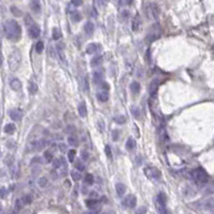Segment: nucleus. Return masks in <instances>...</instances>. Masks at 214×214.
<instances>
[{
  "label": "nucleus",
  "mask_w": 214,
  "mask_h": 214,
  "mask_svg": "<svg viewBox=\"0 0 214 214\" xmlns=\"http://www.w3.org/2000/svg\"><path fill=\"white\" fill-rule=\"evenodd\" d=\"M4 32H6V35L9 40L17 41L21 37L22 29H21V26L19 25V23L16 20L9 19L4 24Z\"/></svg>",
  "instance_id": "1"
},
{
  "label": "nucleus",
  "mask_w": 214,
  "mask_h": 214,
  "mask_svg": "<svg viewBox=\"0 0 214 214\" xmlns=\"http://www.w3.org/2000/svg\"><path fill=\"white\" fill-rule=\"evenodd\" d=\"M8 63H9V68L12 71H16L19 68V65L22 63V55H21V52L19 49H14L10 54Z\"/></svg>",
  "instance_id": "2"
},
{
  "label": "nucleus",
  "mask_w": 214,
  "mask_h": 214,
  "mask_svg": "<svg viewBox=\"0 0 214 214\" xmlns=\"http://www.w3.org/2000/svg\"><path fill=\"white\" fill-rule=\"evenodd\" d=\"M190 176H192L193 180L198 184H203L208 181V174H207V172H205V170L203 168L199 167V168L194 169V170L192 171Z\"/></svg>",
  "instance_id": "3"
},
{
  "label": "nucleus",
  "mask_w": 214,
  "mask_h": 214,
  "mask_svg": "<svg viewBox=\"0 0 214 214\" xmlns=\"http://www.w3.org/2000/svg\"><path fill=\"white\" fill-rule=\"evenodd\" d=\"M145 12L146 15L150 19H156L159 14V10H158V6L154 2H148L145 6Z\"/></svg>",
  "instance_id": "4"
},
{
  "label": "nucleus",
  "mask_w": 214,
  "mask_h": 214,
  "mask_svg": "<svg viewBox=\"0 0 214 214\" xmlns=\"http://www.w3.org/2000/svg\"><path fill=\"white\" fill-rule=\"evenodd\" d=\"M144 174L148 179H159L160 178V171L155 167L144 168Z\"/></svg>",
  "instance_id": "5"
},
{
  "label": "nucleus",
  "mask_w": 214,
  "mask_h": 214,
  "mask_svg": "<svg viewBox=\"0 0 214 214\" xmlns=\"http://www.w3.org/2000/svg\"><path fill=\"white\" fill-rule=\"evenodd\" d=\"M200 208L205 209V210H212L214 209V197H209L199 202Z\"/></svg>",
  "instance_id": "6"
},
{
  "label": "nucleus",
  "mask_w": 214,
  "mask_h": 214,
  "mask_svg": "<svg viewBox=\"0 0 214 214\" xmlns=\"http://www.w3.org/2000/svg\"><path fill=\"white\" fill-rule=\"evenodd\" d=\"M123 205L125 206V207H127V208H130V209L135 208L136 205H137V198H136V196H133V195L126 196L123 201Z\"/></svg>",
  "instance_id": "7"
},
{
  "label": "nucleus",
  "mask_w": 214,
  "mask_h": 214,
  "mask_svg": "<svg viewBox=\"0 0 214 214\" xmlns=\"http://www.w3.org/2000/svg\"><path fill=\"white\" fill-rule=\"evenodd\" d=\"M45 140L44 139H39V140H35L30 143V149L32 151H40L45 147Z\"/></svg>",
  "instance_id": "8"
},
{
  "label": "nucleus",
  "mask_w": 214,
  "mask_h": 214,
  "mask_svg": "<svg viewBox=\"0 0 214 214\" xmlns=\"http://www.w3.org/2000/svg\"><path fill=\"white\" fill-rule=\"evenodd\" d=\"M158 86H159V81L158 79H153V81L150 83V86H148V92L152 96H154L156 94L158 90Z\"/></svg>",
  "instance_id": "9"
},
{
  "label": "nucleus",
  "mask_w": 214,
  "mask_h": 214,
  "mask_svg": "<svg viewBox=\"0 0 214 214\" xmlns=\"http://www.w3.org/2000/svg\"><path fill=\"white\" fill-rule=\"evenodd\" d=\"M40 32H41V31H40V28H39L36 24L28 28V34L31 39H37V37L40 35Z\"/></svg>",
  "instance_id": "10"
},
{
  "label": "nucleus",
  "mask_w": 214,
  "mask_h": 214,
  "mask_svg": "<svg viewBox=\"0 0 214 214\" xmlns=\"http://www.w3.org/2000/svg\"><path fill=\"white\" fill-rule=\"evenodd\" d=\"M10 117L14 121H21V119L23 118V112L21 109H12L10 112Z\"/></svg>",
  "instance_id": "11"
},
{
  "label": "nucleus",
  "mask_w": 214,
  "mask_h": 214,
  "mask_svg": "<svg viewBox=\"0 0 214 214\" xmlns=\"http://www.w3.org/2000/svg\"><path fill=\"white\" fill-rule=\"evenodd\" d=\"M57 54L59 56V59L61 62H66V56H65V45L63 43L57 44Z\"/></svg>",
  "instance_id": "12"
},
{
  "label": "nucleus",
  "mask_w": 214,
  "mask_h": 214,
  "mask_svg": "<svg viewBox=\"0 0 214 214\" xmlns=\"http://www.w3.org/2000/svg\"><path fill=\"white\" fill-rule=\"evenodd\" d=\"M10 87L14 91H19L22 88V83H21V81H19V78H12L10 81Z\"/></svg>",
  "instance_id": "13"
},
{
  "label": "nucleus",
  "mask_w": 214,
  "mask_h": 214,
  "mask_svg": "<svg viewBox=\"0 0 214 214\" xmlns=\"http://www.w3.org/2000/svg\"><path fill=\"white\" fill-rule=\"evenodd\" d=\"M78 112H79V115L82 118H85L86 116H87V107H86L85 102L80 103L79 106H78Z\"/></svg>",
  "instance_id": "14"
},
{
  "label": "nucleus",
  "mask_w": 214,
  "mask_h": 214,
  "mask_svg": "<svg viewBox=\"0 0 214 214\" xmlns=\"http://www.w3.org/2000/svg\"><path fill=\"white\" fill-rule=\"evenodd\" d=\"M115 189H116V194L117 196H120V197H123L125 192H126V186L124 185L123 183H116L115 184Z\"/></svg>",
  "instance_id": "15"
},
{
  "label": "nucleus",
  "mask_w": 214,
  "mask_h": 214,
  "mask_svg": "<svg viewBox=\"0 0 214 214\" xmlns=\"http://www.w3.org/2000/svg\"><path fill=\"white\" fill-rule=\"evenodd\" d=\"M99 48H100V46H99L98 44L91 43L86 46V53L87 54H95V53H97Z\"/></svg>",
  "instance_id": "16"
},
{
  "label": "nucleus",
  "mask_w": 214,
  "mask_h": 214,
  "mask_svg": "<svg viewBox=\"0 0 214 214\" xmlns=\"http://www.w3.org/2000/svg\"><path fill=\"white\" fill-rule=\"evenodd\" d=\"M94 30H95L94 24L91 22H86L85 25H84V31H85L86 33H87L88 35H91V34H93Z\"/></svg>",
  "instance_id": "17"
},
{
  "label": "nucleus",
  "mask_w": 214,
  "mask_h": 214,
  "mask_svg": "<svg viewBox=\"0 0 214 214\" xmlns=\"http://www.w3.org/2000/svg\"><path fill=\"white\" fill-rule=\"evenodd\" d=\"M157 205H161V206H166V202H167V196L165 193H159L157 195Z\"/></svg>",
  "instance_id": "18"
},
{
  "label": "nucleus",
  "mask_w": 214,
  "mask_h": 214,
  "mask_svg": "<svg viewBox=\"0 0 214 214\" xmlns=\"http://www.w3.org/2000/svg\"><path fill=\"white\" fill-rule=\"evenodd\" d=\"M140 89H141V86H140L138 81H132L130 84V90L133 94H138L140 92Z\"/></svg>",
  "instance_id": "19"
},
{
  "label": "nucleus",
  "mask_w": 214,
  "mask_h": 214,
  "mask_svg": "<svg viewBox=\"0 0 214 214\" xmlns=\"http://www.w3.org/2000/svg\"><path fill=\"white\" fill-rule=\"evenodd\" d=\"M30 8H31V10L35 13H39L41 11V4H40V2L37 1V0H34V1L30 2Z\"/></svg>",
  "instance_id": "20"
},
{
  "label": "nucleus",
  "mask_w": 214,
  "mask_h": 214,
  "mask_svg": "<svg viewBox=\"0 0 214 214\" xmlns=\"http://www.w3.org/2000/svg\"><path fill=\"white\" fill-rule=\"evenodd\" d=\"M85 203H86V206H87V208L94 210L98 205V200L97 199H95V198H91V199H87V200L85 201Z\"/></svg>",
  "instance_id": "21"
},
{
  "label": "nucleus",
  "mask_w": 214,
  "mask_h": 214,
  "mask_svg": "<svg viewBox=\"0 0 214 214\" xmlns=\"http://www.w3.org/2000/svg\"><path fill=\"white\" fill-rule=\"evenodd\" d=\"M130 112H131V115L133 116L136 119H140V117H141V110H140L139 107H137V106H131Z\"/></svg>",
  "instance_id": "22"
},
{
  "label": "nucleus",
  "mask_w": 214,
  "mask_h": 214,
  "mask_svg": "<svg viewBox=\"0 0 214 214\" xmlns=\"http://www.w3.org/2000/svg\"><path fill=\"white\" fill-rule=\"evenodd\" d=\"M101 62H102V57L101 56H95L91 61V65L93 68H96L98 65L101 64Z\"/></svg>",
  "instance_id": "23"
},
{
  "label": "nucleus",
  "mask_w": 214,
  "mask_h": 214,
  "mask_svg": "<svg viewBox=\"0 0 214 214\" xmlns=\"http://www.w3.org/2000/svg\"><path fill=\"white\" fill-rule=\"evenodd\" d=\"M93 77H94L95 83L98 84V83H100L101 79H102V77H103V73L100 72V71H95L94 74H93Z\"/></svg>",
  "instance_id": "24"
},
{
  "label": "nucleus",
  "mask_w": 214,
  "mask_h": 214,
  "mask_svg": "<svg viewBox=\"0 0 214 214\" xmlns=\"http://www.w3.org/2000/svg\"><path fill=\"white\" fill-rule=\"evenodd\" d=\"M15 130H16V127H15V125L13 123H9V124H6V126H4V132H6V134H13L14 132H15Z\"/></svg>",
  "instance_id": "25"
},
{
  "label": "nucleus",
  "mask_w": 214,
  "mask_h": 214,
  "mask_svg": "<svg viewBox=\"0 0 214 214\" xmlns=\"http://www.w3.org/2000/svg\"><path fill=\"white\" fill-rule=\"evenodd\" d=\"M97 97L99 101H101V102H107L108 100H109V93H108L107 91L100 92V93H98Z\"/></svg>",
  "instance_id": "26"
},
{
  "label": "nucleus",
  "mask_w": 214,
  "mask_h": 214,
  "mask_svg": "<svg viewBox=\"0 0 214 214\" xmlns=\"http://www.w3.org/2000/svg\"><path fill=\"white\" fill-rule=\"evenodd\" d=\"M68 143H69L70 146H73V147L79 146V139H78V137H76V136L68 137Z\"/></svg>",
  "instance_id": "27"
},
{
  "label": "nucleus",
  "mask_w": 214,
  "mask_h": 214,
  "mask_svg": "<svg viewBox=\"0 0 214 214\" xmlns=\"http://www.w3.org/2000/svg\"><path fill=\"white\" fill-rule=\"evenodd\" d=\"M136 147V141H135V139L132 138V137H129L128 139H127V141H126V148L128 150H132L133 148Z\"/></svg>",
  "instance_id": "28"
},
{
  "label": "nucleus",
  "mask_w": 214,
  "mask_h": 214,
  "mask_svg": "<svg viewBox=\"0 0 214 214\" xmlns=\"http://www.w3.org/2000/svg\"><path fill=\"white\" fill-rule=\"evenodd\" d=\"M139 26H140V17L137 15L135 18L132 19V30L137 31L139 29Z\"/></svg>",
  "instance_id": "29"
},
{
  "label": "nucleus",
  "mask_w": 214,
  "mask_h": 214,
  "mask_svg": "<svg viewBox=\"0 0 214 214\" xmlns=\"http://www.w3.org/2000/svg\"><path fill=\"white\" fill-rule=\"evenodd\" d=\"M71 19H72L74 23L80 22V20H81V14H80L76 10H74V11L71 12Z\"/></svg>",
  "instance_id": "30"
},
{
  "label": "nucleus",
  "mask_w": 214,
  "mask_h": 214,
  "mask_svg": "<svg viewBox=\"0 0 214 214\" xmlns=\"http://www.w3.org/2000/svg\"><path fill=\"white\" fill-rule=\"evenodd\" d=\"M74 166H76V169L80 171H83L85 169V165H84V163H83L81 160H76V161L74 162Z\"/></svg>",
  "instance_id": "31"
},
{
  "label": "nucleus",
  "mask_w": 214,
  "mask_h": 214,
  "mask_svg": "<svg viewBox=\"0 0 214 214\" xmlns=\"http://www.w3.org/2000/svg\"><path fill=\"white\" fill-rule=\"evenodd\" d=\"M24 20H25V25L27 26V27H31L32 25H35V23H34V19L30 17V15L29 14H26L25 18H24Z\"/></svg>",
  "instance_id": "32"
},
{
  "label": "nucleus",
  "mask_w": 214,
  "mask_h": 214,
  "mask_svg": "<svg viewBox=\"0 0 214 214\" xmlns=\"http://www.w3.org/2000/svg\"><path fill=\"white\" fill-rule=\"evenodd\" d=\"M126 117L125 116H123V115H118V116H116L115 118H114V121L116 122L117 124H124L125 122H126Z\"/></svg>",
  "instance_id": "33"
},
{
  "label": "nucleus",
  "mask_w": 214,
  "mask_h": 214,
  "mask_svg": "<svg viewBox=\"0 0 214 214\" xmlns=\"http://www.w3.org/2000/svg\"><path fill=\"white\" fill-rule=\"evenodd\" d=\"M156 208H157V211H158V213H159V214H169L167 208H166V206L157 205V206H156Z\"/></svg>",
  "instance_id": "34"
},
{
  "label": "nucleus",
  "mask_w": 214,
  "mask_h": 214,
  "mask_svg": "<svg viewBox=\"0 0 214 214\" xmlns=\"http://www.w3.org/2000/svg\"><path fill=\"white\" fill-rule=\"evenodd\" d=\"M84 181H85L86 184H89V185H91V184L94 183V177H93V174H86L85 178H84Z\"/></svg>",
  "instance_id": "35"
},
{
  "label": "nucleus",
  "mask_w": 214,
  "mask_h": 214,
  "mask_svg": "<svg viewBox=\"0 0 214 214\" xmlns=\"http://www.w3.org/2000/svg\"><path fill=\"white\" fill-rule=\"evenodd\" d=\"M60 37H61V32H60V30L57 28H54L53 29V39L55 41H57V40H59Z\"/></svg>",
  "instance_id": "36"
},
{
  "label": "nucleus",
  "mask_w": 214,
  "mask_h": 214,
  "mask_svg": "<svg viewBox=\"0 0 214 214\" xmlns=\"http://www.w3.org/2000/svg\"><path fill=\"white\" fill-rule=\"evenodd\" d=\"M22 199V201L24 205H29V203H31L32 202V197L30 195H25Z\"/></svg>",
  "instance_id": "37"
},
{
  "label": "nucleus",
  "mask_w": 214,
  "mask_h": 214,
  "mask_svg": "<svg viewBox=\"0 0 214 214\" xmlns=\"http://www.w3.org/2000/svg\"><path fill=\"white\" fill-rule=\"evenodd\" d=\"M43 49H44V44H43V42H38V43L36 44V52L38 54H40V53H42L43 52Z\"/></svg>",
  "instance_id": "38"
},
{
  "label": "nucleus",
  "mask_w": 214,
  "mask_h": 214,
  "mask_svg": "<svg viewBox=\"0 0 214 214\" xmlns=\"http://www.w3.org/2000/svg\"><path fill=\"white\" fill-rule=\"evenodd\" d=\"M28 89H29V92L31 93V94H34V93H36L38 91V86H37V84H35V83H30Z\"/></svg>",
  "instance_id": "39"
},
{
  "label": "nucleus",
  "mask_w": 214,
  "mask_h": 214,
  "mask_svg": "<svg viewBox=\"0 0 214 214\" xmlns=\"http://www.w3.org/2000/svg\"><path fill=\"white\" fill-rule=\"evenodd\" d=\"M71 178H72V180L74 181H79L81 180V174H80L79 171H71Z\"/></svg>",
  "instance_id": "40"
},
{
  "label": "nucleus",
  "mask_w": 214,
  "mask_h": 214,
  "mask_svg": "<svg viewBox=\"0 0 214 214\" xmlns=\"http://www.w3.org/2000/svg\"><path fill=\"white\" fill-rule=\"evenodd\" d=\"M44 158H45V161L50 163V162L53 161V154H52L50 151H45V152H44Z\"/></svg>",
  "instance_id": "41"
},
{
  "label": "nucleus",
  "mask_w": 214,
  "mask_h": 214,
  "mask_svg": "<svg viewBox=\"0 0 214 214\" xmlns=\"http://www.w3.org/2000/svg\"><path fill=\"white\" fill-rule=\"evenodd\" d=\"M83 88H84L85 91H87L89 89V83H88L87 76H84V78H83Z\"/></svg>",
  "instance_id": "42"
},
{
  "label": "nucleus",
  "mask_w": 214,
  "mask_h": 214,
  "mask_svg": "<svg viewBox=\"0 0 214 214\" xmlns=\"http://www.w3.org/2000/svg\"><path fill=\"white\" fill-rule=\"evenodd\" d=\"M76 151L74 150H70L69 152H68V158H69V161L72 163V162H74V157H76Z\"/></svg>",
  "instance_id": "43"
},
{
  "label": "nucleus",
  "mask_w": 214,
  "mask_h": 214,
  "mask_svg": "<svg viewBox=\"0 0 214 214\" xmlns=\"http://www.w3.org/2000/svg\"><path fill=\"white\" fill-rule=\"evenodd\" d=\"M61 166V161H60V158H56V160H54L53 161V167L55 169H58V168Z\"/></svg>",
  "instance_id": "44"
},
{
  "label": "nucleus",
  "mask_w": 214,
  "mask_h": 214,
  "mask_svg": "<svg viewBox=\"0 0 214 214\" xmlns=\"http://www.w3.org/2000/svg\"><path fill=\"white\" fill-rule=\"evenodd\" d=\"M118 138H120V132L117 130H114L113 132H112V139H113L114 141H117Z\"/></svg>",
  "instance_id": "45"
},
{
  "label": "nucleus",
  "mask_w": 214,
  "mask_h": 214,
  "mask_svg": "<svg viewBox=\"0 0 214 214\" xmlns=\"http://www.w3.org/2000/svg\"><path fill=\"white\" fill-rule=\"evenodd\" d=\"M6 195H8V189L6 187H1L0 189V198H6Z\"/></svg>",
  "instance_id": "46"
},
{
  "label": "nucleus",
  "mask_w": 214,
  "mask_h": 214,
  "mask_svg": "<svg viewBox=\"0 0 214 214\" xmlns=\"http://www.w3.org/2000/svg\"><path fill=\"white\" fill-rule=\"evenodd\" d=\"M23 207H24V203H23L22 199H17L15 202V208L16 210H21V209H23Z\"/></svg>",
  "instance_id": "47"
},
{
  "label": "nucleus",
  "mask_w": 214,
  "mask_h": 214,
  "mask_svg": "<svg viewBox=\"0 0 214 214\" xmlns=\"http://www.w3.org/2000/svg\"><path fill=\"white\" fill-rule=\"evenodd\" d=\"M104 151H106V154H107L108 157H112V150H111V147L109 146V145H107L106 146V148H104Z\"/></svg>",
  "instance_id": "48"
},
{
  "label": "nucleus",
  "mask_w": 214,
  "mask_h": 214,
  "mask_svg": "<svg viewBox=\"0 0 214 214\" xmlns=\"http://www.w3.org/2000/svg\"><path fill=\"white\" fill-rule=\"evenodd\" d=\"M46 183H47L46 178H40V179H39V180H38V184H39V186H41V187H43V186L46 185Z\"/></svg>",
  "instance_id": "49"
},
{
  "label": "nucleus",
  "mask_w": 214,
  "mask_h": 214,
  "mask_svg": "<svg viewBox=\"0 0 214 214\" xmlns=\"http://www.w3.org/2000/svg\"><path fill=\"white\" fill-rule=\"evenodd\" d=\"M98 126H99V130H100L101 132H103L106 125H104V121L102 120V119H100V120L98 121Z\"/></svg>",
  "instance_id": "50"
},
{
  "label": "nucleus",
  "mask_w": 214,
  "mask_h": 214,
  "mask_svg": "<svg viewBox=\"0 0 214 214\" xmlns=\"http://www.w3.org/2000/svg\"><path fill=\"white\" fill-rule=\"evenodd\" d=\"M145 213H146V208L145 207H141V208H139L136 211V214H145Z\"/></svg>",
  "instance_id": "51"
},
{
  "label": "nucleus",
  "mask_w": 214,
  "mask_h": 214,
  "mask_svg": "<svg viewBox=\"0 0 214 214\" xmlns=\"http://www.w3.org/2000/svg\"><path fill=\"white\" fill-rule=\"evenodd\" d=\"M74 131H76V127L73 126V125H68L66 127V133H72Z\"/></svg>",
  "instance_id": "52"
},
{
  "label": "nucleus",
  "mask_w": 214,
  "mask_h": 214,
  "mask_svg": "<svg viewBox=\"0 0 214 214\" xmlns=\"http://www.w3.org/2000/svg\"><path fill=\"white\" fill-rule=\"evenodd\" d=\"M101 88H102L103 90H109V89H110V86H109V84H108V83H106V81H102V83H101Z\"/></svg>",
  "instance_id": "53"
},
{
  "label": "nucleus",
  "mask_w": 214,
  "mask_h": 214,
  "mask_svg": "<svg viewBox=\"0 0 214 214\" xmlns=\"http://www.w3.org/2000/svg\"><path fill=\"white\" fill-rule=\"evenodd\" d=\"M81 157L83 158V161H84V160H87V158H88V153L86 152V151H82V152H81Z\"/></svg>",
  "instance_id": "54"
},
{
  "label": "nucleus",
  "mask_w": 214,
  "mask_h": 214,
  "mask_svg": "<svg viewBox=\"0 0 214 214\" xmlns=\"http://www.w3.org/2000/svg\"><path fill=\"white\" fill-rule=\"evenodd\" d=\"M17 8H15V6H12V8H11V11H12L13 13H15L16 15H19V14H21V12H19V11H17Z\"/></svg>",
  "instance_id": "55"
},
{
  "label": "nucleus",
  "mask_w": 214,
  "mask_h": 214,
  "mask_svg": "<svg viewBox=\"0 0 214 214\" xmlns=\"http://www.w3.org/2000/svg\"><path fill=\"white\" fill-rule=\"evenodd\" d=\"M82 3H83L82 1H78V0H73V1H72L73 6H81Z\"/></svg>",
  "instance_id": "56"
},
{
  "label": "nucleus",
  "mask_w": 214,
  "mask_h": 214,
  "mask_svg": "<svg viewBox=\"0 0 214 214\" xmlns=\"http://www.w3.org/2000/svg\"><path fill=\"white\" fill-rule=\"evenodd\" d=\"M123 16L125 17V18H127V17L129 16V11H126V10H125V11L123 12Z\"/></svg>",
  "instance_id": "57"
},
{
  "label": "nucleus",
  "mask_w": 214,
  "mask_h": 214,
  "mask_svg": "<svg viewBox=\"0 0 214 214\" xmlns=\"http://www.w3.org/2000/svg\"><path fill=\"white\" fill-rule=\"evenodd\" d=\"M2 62H3V57H2V54L0 52V66L2 65Z\"/></svg>",
  "instance_id": "58"
},
{
  "label": "nucleus",
  "mask_w": 214,
  "mask_h": 214,
  "mask_svg": "<svg viewBox=\"0 0 214 214\" xmlns=\"http://www.w3.org/2000/svg\"><path fill=\"white\" fill-rule=\"evenodd\" d=\"M60 149H61L63 151V150L67 149V146H65V145H60Z\"/></svg>",
  "instance_id": "59"
},
{
  "label": "nucleus",
  "mask_w": 214,
  "mask_h": 214,
  "mask_svg": "<svg viewBox=\"0 0 214 214\" xmlns=\"http://www.w3.org/2000/svg\"><path fill=\"white\" fill-rule=\"evenodd\" d=\"M1 209H2V207H1V205H0V212H1Z\"/></svg>",
  "instance_id": "60"
},
{
  "label": "nucleus",
  "mask_w": 214,
  "mask_h": 214,
  "mask_svg": "<svg viewBox=\"0 0 214 214\" xmlns=\"http://www.w3.org/2000/svg\"><path fill=\"white\" fill-rule=\"evenodd\" d=\"M0 156H1V151H0Z\"/></svg>",
  "instance_id": "61"
},
{
  "label": "nucleus",
  "mask_w": 214,
  "mask_h": 214,
  "mask_svg": "<svg viewBox=\"0 0 214 214\" xmlns=\"http://www.w3.org/2000/svg\"><path fill=\"white\" fill-rule=\"evenodd\" d=\"M11 214H15V213H11Z\"/></svg>",
  "instance_id": "62"
}]
</instances>
